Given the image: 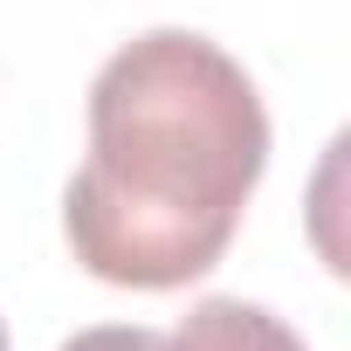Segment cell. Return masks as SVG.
Returning a JSON list of instances; mask_svg holds the SVG:
<instances>
[{
  "instance_id": "cell-1",
  "label": "cell",
  "mask_w": 351,
  "mask_h": 351,
  "mask_svg": "<svg viewBox=\"0 0 351 351\" xmlns=\"http://www.w3.org/2000/svg\"><path fill=\"white\" fill-rule=\"evenodd\" d=\"M262 165L255 76L193 28H152L90 83V158L62 193L69 255L117 289H186L228 255Z\"/></svg>"
},
{
  "instance_id": "cell-2",
  "label": "cell",
  "mask_w": 351,
  "mask_h": 351,
  "mask_svg": "<svg viewBox=\"0 0 351 351\" xmlns=\"http://www.w3.org/2000/svg\"><path fill=\"white\" fill-rule=\"evenodd\" d=\"M165 351H310L276 310L241 303V296H207L180 317V330L165 337Z\"/></svg>"
},
{
  "instance_id": "cell-3",
  "label": "cell",
  "mask_w": 351,
  "mask_h": 351,
  "mask_svg": "<svg viewBox=\"0 0 351 351\" xmlns=\"http://www.w3.org/2000/svg\"><path fill=\"white\" fill-rule=\"evenodd\" d=\"M62 351H165V330H152V324H97V330H76Z\"/></svg>"
},
{
  "instance_id": "cell-4",
  "label": "cell",
  "mask_w": 351,
  "mask_h": 351,
  "mask_svg": "<svg viewBox=\"0 0 351 351\" xmlns=\"http://www.w3.org/2000/svg\"><path fill=\"white\" fill-rule=\"evenodd\" d=\"M0 351H8V324H0Z\"/></svg>"
}]
</instances>
